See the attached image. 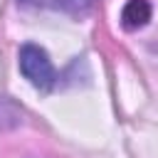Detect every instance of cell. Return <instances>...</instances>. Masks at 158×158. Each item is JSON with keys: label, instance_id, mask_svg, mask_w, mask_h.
Returning a JSON list of instances; mask_svg holds the SVG:
<instances>
[{"label": "cell", "instance_id": "2", "mask_svg": "<svg viewBox=\"0 0 158 158\" xmlns=\"http://www.w3.org/2000/svg\"><path fill=\"white\" fill-rule=\"evenodd\" d=\"M148 20H151V2L148 0H128L121 10V25L128 32L141 30Z\"/></svg>", "mask_w": 158, "mask_h": 158}, {"label": "cell", "instance_id": "1", "mask_svg": "<svg viewBox=\"0 0 158 158\" xmlns=\"http://www.w3.org/2000/svg\"><path fill=\"white\" fill-rule=\"evenodd\" d=\"M17 64L22 77L40 91H49L57 81V72L49 62V54L37 44H22L17 54Z\"/></svg>", "mask_w": 158, "mask_h": 158}, {"label": "cell", "instance_id": "3", "mask_svg": "<svg viewBox=\"0 0 158 158\" xmlns=\"http://www.w3.org/2000/svg\"><path fill=\"white\" fill-rule=\"evenodd\" d=\"M25 7H47V10H62V12H84L94 5V0H17Z\"/></svg>", "mask_w": 158, "mask_h": 158}]
</instances>
